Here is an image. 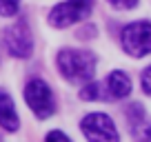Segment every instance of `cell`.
Segmentation results:
<instances>
[{
	"mask_svg": "<svg viewBox=\"0 0 151 142\" xmlns=\"http://www.w3.org/2000/svg\"><path fill=\"white\" fill-rule=\"evenodd\" d=\"M58 69L69 82H89L96 73V56L82 49H62L58 53Z\"/></svg>",
	"mask_w": 151,
	"mask_h": 142,
	"instance_id": "obj_1",
	"label": "cell"
},
{
	"mask_svg": "<svg viewBox=\"0 0 151 142\" xmlns=\"http://www.w3.org/2000/svg\"><path fill=\"white\" fill-rule=\"evenodd\" d=\"M131 91V80L124 71H111L107 80L102 82H89L82 87L80 98L82 100H122Z\"/></svg>",
	"mask_w": 151,
	"mask_h": 142,
	"instance_id": "obj_2",
	"label": "cell"
},
{
	"mask_svg": "<svg viewBox=\"0 0 151 142\" xmlns=\"http://www.w3.org/2000/svg\"><path fill=\"white\" fill-rule=\"evenodd\" d=\"M24 102L36 113V118H49L56 111V102H53L51 89L40 78H31L27 82V87H24Z\"/></svg>",
	"mask_w": 151,
	"mask_h": 142,
	"instance_id": "obj_3",
	"label": "cell"
},
{
	"mask_svg": "<svg viewBox=\"0 0 151 142\" xmlns=\"http://www.w3.org/2000/svg\"><path fill=\"white\" fill-rule=\"evenodd\" d=\"M93 9V0H65L60 5H56L49 11V22L51 27H69L73 22H80Z\"/></svg>",
	"mask_w": 151,
	"mask_h": 142,
	"instance_id": "obj_4",
	"label": "cell"
},
{
	"mask_svg": "<svg viewBox=\"0 0 151 142\" xmlns=\"http://www.w3.org/2000/svg\"><path fill=\"white\" fill-rule=\"evenodd\" d=\"M122 47L129 56L142 58L151 53V22H131L122 29Z\"/></svg>",
	"mask_w": 151,
	"mask_h": 142,
	"instance_id": "obj_5",
	"label": "cell"
},
{
	"mask_svg": "<svg viewBox=\"0 0 151 142\" xmlns=\"http://www.w3.org/2000/svg\"><path fill=\"white\" fill-rule=\"evenodd\" d=\"M82 131H85L89 142H120L116 124L109 115L104 113H89L82 118L80 122Z\"/></svg>",
	"mask_w": 151,
	"mask_h": 142,
	"instance_id": "obj_6",
	"label": "cell"
},
{
	"mask_svg": "<svg viewBox=\"0 0 151 142\" xmlns=\"http://www.w3.org/2000/svg\"><path fill=\"white\" fill-rule=\"evenodd\" d=\"M5 38V47L14 58H29L33 51V40H31V31H29L27 20H18L11 27L5 29L2 33Z\"/></svg>",
	"mask_w": 151,
	"mask_h": 142,
	"instance_id": "obj_7",
	"label": "cell"
},
{
	"mask_svg": "<svg viewBox=\"0 0 151 142\" xmlns=\"http://www.w3.org/2000/svg\"><path fill=\"white\" fill-rule=\"evenodd\" d=\"M127 120L136 142H151V120L145 115V109L140 104H131L127 109Z\"/></svg>",
	"mask_w": 151,
	"mask_h": 142,
	"instance_id": "obj_8",
	"label": "cell"
},
{
	"mask_svg": "<svg viewBox=\"0 0 151 142\" xmlns=\"http://www.w3.org/2000/svg\"><path fill=\"white\" fill-rule=\"evenodd\" d=\"M0 127L5 131H18L20 127V120H18V113H16V107H14V100L9 98L7 91L0 89Z\"/></svg>",
	"mask_w": 151,
	"mask_h": 142,
	"instance_id": "obj_9",
	"label": "cell"
},
{
	"mask_svg": "<svg viewBox=\"0 0 151 142\" xmlns=\"http://www.w3.org/2000/svg\"><path fill=\"white\" fill-rule=\"evenodd\" d=\"M20 9V0H0V16H16Z\"/></svg>",
	"mask_w": 151,
	"mask_h": 142,
	"instance_id": "obj_10",
	"label": "cell"
},
{
	"mask_svg": "<svg viewBox=\"0 0 151 142\" xmlns=\"http://www.w3.org/2000/svg\"><path fill=\"white\" fill-rule=\"evenodd\" d=\"M116 9H133L138 5V0H109Z\"/></svg>",
	"mask_w": 151,
	"mask_h": 142,
	"instance_id": "obj_11",
	"label": "cell"
},
{
	"mask_svg": "<svg viewBox=\"0 0 151 142\" xmlns=\"http://www.w3.org/2000/svg\"><path fill=\"white\" fill-rule=\"evenodd\" d=\"M142 89H145V93L151 95V67L142 71Z\"/></svg>",
	"mask_w": 151,
	"mask_h": 142,
	"instance_id": "obj_12",
	"label": "cell"
},
{
	"mask_svg": "<svg viewBox=\"0 0 151 142\" xmlns=\"http://www.w3.org/2000/svg\"><path fill=\"white\" fill-rule=\"evenodd\" d=\"M45 142H71V140L62 131H51V133H47V140Z\"/></svg>",
	"mask_w": 151,
	"mask_h": 142,
	"instance_id": "obj_13",
	"label": "cell"
},
{
	"mask_svg": "<svg viewBox=\"0 0 151 142\" xmlns=\"http://www.w3.org/2000/svg\"><path fill=\"white\" fill-rule=\"evenodd\" d=\"M0 142H2V138H0Z\"/></svg>",
	"mask_w": 151,
	"mask_h": 142,
	"instance_id": "obj_14",
	"label": "cell"
}]
</instances>
